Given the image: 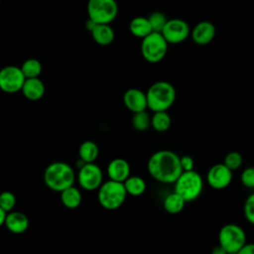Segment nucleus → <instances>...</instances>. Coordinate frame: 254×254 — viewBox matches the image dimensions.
Returning <instances> with one entry per match:
<instances>
[{
  "instance_id": "1",
  "label": "nucleus",
  "mask_w": 254,
  "mask_h": 254,
  "mask_svg": "<svg viewBox=\"0 0 254 254\" xmlns=\"http://www.w3.org/2000/svg\"><path fill=\"white\" fill-rule=\"evenodd\" d=\"M147 171L151 178L161 184H174L183 172L180 156L172 150H158L149 157Z\"/></svg>"
},
{
  "instance_id": "2",
  "label": "nucleus",
  "mask_w": 254,
  "mask_h": 254,
  "mask_svg": "<svg viewBox=\"0 0 254 254\" xmlns=\"http://www.w3.org/2000/svg\"><path fill=\"white\" fill-rule=\"evenodd\" d=\"M177 92L174 85L166 80L151 84L146 91L147 107L153 112L168 111L176 100Z\"/></svg>"
},
{
  "instance_id": "3",
  "label": "nucleus",
  "mask_w": 254,
  "mask_h": 254,
  "mask_svg": "<svg viewBox=\"0 0 254 254\" xmlns=\"http://www.w3.org/2000/svg\"><path fill=\"white\" fill-rule=\"evenodd\" d=\"M75 173L71 166L64 162H54L50 164L44 172V182L46 186L55 191H63L73 186Z\"/></svg>"
},
{
  "instance_id": "4",
  "label": "nucleus",
  "mask_w": 254,
  "mask_h": 254,
  "mask_svg": "<svg viewBox=\"0 0 254 254\" xmlns=\"http://www.w3.org/2000/svg\"><path fill=\"white\" fill-rule=\"evenodd\" d=\"M204 187V181L196 171H183L174 183V191L181 195L186 202L197 199Z\"/></svg>"
},
{
  "instance_id": "5",
  "label": "nucleus",
  "mask_w": 254,
  "mask_h": 254,
  "mask_svg": "<svg viewBox=\"0 0 254 254\" xmlns=\"http://www.w3.org/2000/svg\"><path fill=\"white\" fill-rule=\"evenodd\" d=\"M127 195L123 183L109 179L103 182L97 190V200L99 204L107 210H115L121 207Z\"/></svg>"
},
{
  "instance_id": "6",
  "label": "nucleus",
  "mask_w": 254,
  "mask_h": 254,
  "mask_svg": "<svg viewBox=\"0 0 254 254\" xmlns=\"http://www.w3.org/2000/svg\"><path fill=\"white\" fill-rule=\"evenodd\" d=\"M218 245L227 254H236L237 251L247 242L244 229L236 223H226L222 225L217 235Z\"/></svg>"
},
{
  "instance_id": "7",
  "label": "nucleus",
  "mask_w": 254,
  "mask_h": 254,
  "mask_svg": "<svg viewBox=\"0 0 254 254\" xmlns=\"http://www.w3.org/2000/svg\"><path fill=\"white\" fill-rule=\"evenodd\" d=\"M168 43L161 33L152 32L142 39L141 55L145 61L151 64L161 62L168 51Z\"/></svg>"
},
{
  "instance_id": "8",
  "label": "nucleus",
  "mask_w": 254,
  "mask_h": 254,
  "mask_svg": "<svg viewBox=\"0 0 254 254\" xmlns=\"http://www.w3.org/2000/svg\"><path fill=\"white\" fill-rule=\"evenodd\" d=\"M118 14L116 0H88L87 15L88 19L96 24H110Z\"/></svg>"
},
{
  "instance_id": "9",
  "label": "nucleus",
  "mask_w": 254,
  "mask_h": 254,
  "mask_svg": "<svg viewBox=\"0 0 254 254\" xmlns=\"http://www.w3.org/2000/svg\"><path fill=\"white\" fill-rule=\"evenodd\" d=\"M76 179L81 189L92 191L103 183V172L95 163H85L79 168Z\"/></svg>"
},
{
  "instance_id": "10",
  "label": "nucleus",
  "mask_w": 254,
  "mask_h": 254,
  "mask_svg": "<svg viewBox=\"0 0 254 254\" xmlns=\"http://www.w3.org/2000/svg\"><path fill=\"white\" fill-rule=\"evenodd\" d=\"M25 79L20 66L6 65L0 69V89L6 93L21 91Z\"/></svg>"
},
{
  "instance_id": "11",
  "label": "nucleus",
  "mask_w": 254,
  "mask_h": 254,
  "mask_svg": "<svg viewBox=\"0 0 254 254\" xmlns=\"http://www.w3.org/2000/svg\"><path fill=\"white\" fill-rule=\"evenodd\" d=\"M161 34L168 44L176 45L187 40L190 34V29L185 20L174 18L167 21Z\"/></svg>"
},
{
  "instance_id": "12",
  "label": "nucleus",
  "mask_w": 254,
  "mask_h": 254,
  "mask_svg": "<svg viewBox=\"0 0 254 254\" xmlns=\"http://www.w3.org/2000/svg\"><path fill=\"white\" fill-rule=\"evenodd\" d=\"M233 179V172L229 170L223 163H217L212 165L205 176L207 185L215 190H221L229 187Z\"/></svg>"
},
{
  "instance_id": "13",
  "label": "nucleus",
  "mask_w": 254,
  "mask_h": 254,
  "mask_svg": "<svg viewBox=\"0 0 254 254\" xmlns=\"http://www.w3.org/2000/svg\"><path fill=\"white\" fill-rule=\"evenodd\" d=\"M123 103L125 107L132 113L147 110L146 92L139 88H129L123 94Z\"/></svg>"
},
{
  "instance_id": "14",
  "label": "nucleus",
  "mask_w": 254,
  "mask_h": 254,
  "mask_svg": "<svg viewBox=\"0 0 254 254\" xmlns=\"http://www.w3.org/2000/svg\"><path fill=\"white\" fill-rule=\"evenodd\" d=\"M215 27L209 21H201L198 22L191 30H190V38L196 45L204 46L209 44L214 36H215Z\"/></svg>"
},
{
  "instance_id": "15",
  "label": "nucleus",
  "mask_w": 254,
  "mask_h": 254,
  "mask_svg": "<svg viewBox=\"0 0 254 254\" xmlns=\"http://www.w3.org/2000/svg\"><path fill=\"white\" fill-rule=\"evenodd\" d=\"M106 173L109 180L123 183L131 175V166L123 158H114L108 163Z\"/></svg>"
},
{
  "instance_id": "16",
  "label": "nucleus",
  "mask_w": 254,
  "mask_h": 254,
  "mask_svg": "<svg viewBox=\"0 0 254 254\" xmlns=\"http://www.w3.org/2000/svg\"><path fill=\"white\" fill-rule=\"evenodd\" d=\"M4 225L6 228L15 234H21L25 232L29 227V219L26 214L20 211L7 212Z\"/></svg>"
},
{
  "instance_id": "17",
  "label": "nucleus",
  "mask_w": 254,
  "mask_h": 254,
  "mask_svg": "<svg viewBox=\"0 0 254 254\" xmlns=\"http://www.w3.org/2000/svg\"><path fill=\"white\" fill-rule=\"evenodd\" d=\"M45 90H46L45 84L40 79V77L26 78L21 89L23 95L27 99L32 101L41 99L45 94Z\"/></svg>"
},
{
  "instance_id": "18",
  "label": "nucleus",
  "mask_w": 254,
  "mask_h": 254,
  "mask_svg": "<svg viewBox=\"0 0 254 254\" xmlns=\"http://www.w3.org/2000/svg\"><path fill=\"white\" fill-rule=\"evenodd\" d=\"M93 41L100 46L110 45L115 38V33L109 24H96L90 31Z\"/></svg>"
},
{
  "instance_id": "19",
  "label": "nucleus",
  "mask_w": 254,
  "mask_h": 254,
  "mask_svg": "<svg viewBox=\"0 0 254 254\" xmlns=\"http://www.w3.org/2000/svg\"><path fill=\"white\" fill-rule=\"evenodd\" d=\"M130 33L137 38L143 39L153 32L150 22L147 17L136 16L129 23Z\"/></svg>"
},
{
  "instance_id": "20",
  "label": "nucleus",
  "mask_w": 254,
  "mask_h": 254,
  "mask_svg": "<svg viewBox=\"0 0 254 254\" xmlns=\"http://www.w3.org/2000/svg\"><path fill=\"white\" fill-rule=\"evenodd\" d=\"M123 185L127 194L131 196H140L147 190L146 181L142 177L136 175H130L123 182Z\"/></svg>"
},
{
  "instance_id": "21",
  "label": "nucleus",
  "mask_w": 254,
  "mask_h": 254,
  "mask_svg": "<svg viewBox=\"0 0 254 254\" xmlns=\"http://www.w3.org/2000/svg\"><path fill=\"white\" fill-rule=\"evenodd\" d=\"M186 203L187 202L181 195L175 191H172L164 197L163 207L165 211L170 214H178L185 208Z\"/></svg>"
},
{
  "instance_id": "22",
  "label": "nucleus",
  "mask_w": 254,
  "mask_h": 254,
  "mask_svg": "<svg viewBox=\"0 0 254 254\" xmlns=\"http://www.w3.org/2000/svg\"><path fill=\"white\" fill-rule=\"evenodd\" d=\"M81 200L82 195L80 190L73 186L68 187L63 191H61V201L67 208H76L81 203Z\"/></svg>"
},
{
  "instance_id": "23",
  "label": "nucleus",
  "mask_w": 254,
  "mask_h": 254,
  "mask_svg": "<svg viewBox=\"0 0 254 254\" xmlns=\"http://www.w3.org/2000/svg\"><path fill=\"white\" fill-rule=\"evenodd\" d=\"M99 155V148L93 141L86 140L82 142L78 149V156L84 163H94Z\"/></svg>"
},
{
  "instance_id": "24",
  "label": "nucleus",
  "mask_w": 254,
  "mask_h": 254,
  "mask_svg": "<svg viewBox=\"0 0 254 254\" xmlns=\"http://www.w3.org/2000/svg\"><path fill=\"white\" fill-rule=\"evenodd\" d=\"M172 118L168 111L153 112L151 116V127L158 133H164L170 129Z\"/></svg>"
},
{
  "instance_id": "25",
  "label": "nucleus",
  "mask_w": 254,
  "mask_h": 254,
  "mask_svg": "<svg viewBox=\"0 0 254 254\" xmlns=\"http://www.w3.org/2000/svg\"><path fill=\"white\" fill-rule=\"evenodd\" d=\"M20 68L26 78H33L40 76L43 66L39 60L35 58H30L23 62Z\"/></svg>"
},
{
  "instance_id": "26",
  "label": "nucleus",
  "mask_w": 254,
  "mask_h": 254,
  "mask_svg": "<svg viewBox=\"0 0 254 254\" xmlns=\"http://www.w3.org/2000/svg\"><path fill=\"white\" fill-rule=\"evenodd\" d=\"M132 114L133 115L131 118V124L136 131L145 132L151 127V116L147 112V110Z\"/></svg>"
},
{
  "instance_id": "27",
  "label": "nucleus",
  "mask_w": 254,
  "mask_h": 254,
  "mask_svg": "<svg viewBox=\"0 0 254 254\" xmlns=\"http://www.w3.org/2000/svg\"><path fill=\"white\" fill-rule=\"evenodd\" d=\"M222 163L229 170L234 172L241 168V166L243 164V156L241 155V153H239L237 151H231V152H228L224 156Z\"/></svg>"
},
{
  "instance_id": "28",
  "label": "nucleus",
  "mask_w": 254,
  "mask_h": 254,
  "mask_svg": "<svg viewBox=\"0 0 254 254\" xmlns=\"http://www.w3.org/2000/svg\"><path fill=\"white\" fill-rule=\"evenodd\" d=\"M147 18L150 22V25H151V28H152L153 32H158V33L162 32L165 24L168 21L166 15L163 12H160V11L152 12Z\"/></svg>"
},
{
  "instance_id": "29",
  "label": "nucleus",
  "mask_w": 254,
  "mask_h": 254,
  "mask_svg": "<svg viewBox=\"0 0 254 254\" xmlns=\"http://www.w3.org/2000/svg\"><path fill=\"white\" fill-rule=\"evenodd\" d=\"M16 205V196L11 191H3L0 193V207L6 212H10Z\"/></svg>"
},
{
  "instance_id": "30",
  "label": "nucleus",
  "mask_w": 254,
  "mask_h": 254,
  "mask_svg": "<svg viewBox=\"0 0 254 254\" xmlns=\"http://www.w3.org/2000/svg\"><path fill=\"white\" fill-rule=\"evenodd\" d=\"M243 214L247 222L254 225V192L246 197L243 204Z\"/></svg>"
},
{
  "instance_id": "31",
  "label": "nucleus",
  "mask_w": 254,
  "mask_h": 254,
  "mask_svg": "<svg viewBox=\"0 0 254 254\" xmlns=\"http://www.w3.org/2000/svg\"><path fill=\"white\" fill-rule=\"evenodd\" d=\"M240 182L247 189H254V167H247L240 174Z\"/></svg>"
},
{
  "instance_id": "32",
  "label": "nucleus",
  "mask_w": 254,
  "mask_h": 254,
  "mask_svg": "<svg viewBox=\"0 0 254 254\" xmlns=\"http://www.w3.org/2000/svg\"><path fill=\"white\" fill-rule=\"evenodd\" d=\"M180 164H181L182 171L194 170V160L191 156H189V155L180 156Z\"/></svg>"
},
{
  "instance_id": "33",
  "label": "nucleus",
  "mask_w": 254,
  "mask_h": 254,
  "mask_svg": "<svg viewBox=\"0 0 254 254\" xmlns=\"http://www.w3.org/2000/svg\"><path fill=\"white\" fill-rule=\"evenodd\" d=\"M236 254H254V242H246Z\"/></svg>"
},
{
  "instance_id": "34",
  "label": "nucleus",
  "mask_w": 254,
  "mask_h": 254,
  "mask_svg": "<svg viewBox=\"0 0 254 254\" xmlns=\"http://www.w3.org/2000/svg\"><path fill=\"white\" fill-rule=\"evenodd\" d=\"M211 254H227V253H226V251L220 245H216L215 247L212 248Z\"/></svg>"
},
{
  "instance_id": "35",
  "label": "nucleus",
  "mask_w": 254,
  "mask_h": 254,
  "mask_svg": "<svg viewBox=\"0 0 254 254\" xmlns=\"http://www.w3.org/2000/svg\"><path fill=\"white\" fill-rule=\"evenodd\" d=\"M96 25V23L95 22H93L92 20H90V19H88L86 22H85V28L90 32L93 28H94V26Z\"/></svg>"
},
{
  "instance_id": "36",
  "label": "nucleus",
  "mask_w": 254,
  "mask_h": 254,
  "mask_svg": "<svg viewBox=\"0 0 254 254\" xmlns=\"http://www.w3.org/2000/svg\"><path fill=\"white\" fill-rule=\"evenodd\" d=\"M6 214L7 212L5 210H3L1 207H0V227L4 224V221H5V217H6Z\"/></svg>"
},
{
  "instance_id": "37",
  "label": "nucleus",
  "mask_w": 254,
  "mask_h": 254,
  "mask_svg": "<svg viewBox=\"0 0 254 254\" xmlns=\"http://www.w3.org/2000/svg\"><path fill=\"white\" fill-rule=\"evenodd\" d=\"M0 2H1V0H0Z\"/></svg>"
}]
</instances>
